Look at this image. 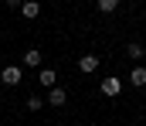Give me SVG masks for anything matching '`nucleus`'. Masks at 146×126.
I'll use <instances>...</instances> for the list:
<instances>
[{
  "label": "nucleus",
  "mask_w": 146,
  "mask_h": 126,
  "mask_svg": "<svg viewBox=\"0 0 146 126\" xmlns=\"http://www.w3.org/2000/svg\"><path fill=\"white\" fill-rule=\"evenodd\" d=\"M99 92H102V95H109V99H115V95L122 92V82H119L115 75H106V79H102V85H99Z\"/></svg>",
  "instance_id": "f257e3e1"
},
{
  "label": "nucleus",
  "mask_w": 146,
  "mask_h": 126,
  "mask_svg": "<svg viewBox=\"0 0 146 126\" xmlns=\"http://www.w3.org/2000/svg\"><path fill=\"white\" fill-rule=\"evenodd\" d=\"M21 75H24L21 65H3V68H0V82H3V85H17Z\"/></svg>",
  "instance_id": "f03ea898"
},
{
  "label": "nucleus",
  "mask_w": 146,
  "mask_h": 126,
  "mask_svg": "<svg viewBox=\"0 0 146 126\" xmlns=\"http://www.w3.org/2000/svg\"><path fill=\"white\" fill-rule=\"evenodd\" d=\"M65 102H68V92L65 89H58V85L48 89V106H65Z\"/></svg>",
  "instance_id": "7ed1b4c3"
},
{
  "label": "nucleus",
  "mask_w": 146,
  "mask_h": 126,
  "mask_svg": "<svg viewBox=\"0 0 146 126\" xmlns=\"http://www.w3.org/2000/svg\"><path fill=\"white\" fill-rule=\"evenodd\" d=\"M126 55H129V58H133V61L139 65V61L146 58V48H143L139 41H129V44H126Z\"/></svg>",
  "instance_id": "20e7f679"
},
{
  "label": "nucleus",
  "mask_w": 146,
  "mask_h": 126,
  "mask_svg": "<svg viewBox=\"0 0 146 126\" xmlns=\"http://www.w3.org/2000/svg\"><path fill=\"white\" fill-rule=\"evenodd\" d=\"M129 82L136 85V89H143V85H146V65H133V72H129Z\"/></svg>",
  "instance_id": "39448f33"
},
{
  "label": "nucleus",
  "mask_w": 146,
  "mask_h": 126,
  "mask_svg": "<svg viewBox=\"0 0 146 126\" xmlns=\"http://www.w3.org/2000/svg\"><path fill=\"white\" fill-rule=\"evenodd\" d=\"M78 68H82L85 75H92V72L99 68V58H95V55H82V58H78Z\"/></svg>",
  "instance_id": "423d86ee"
},
{
  "label": "nucleus",
  "mask_w": 146,
  "mask_h": 126,
  "mask_svg": "<svg viewBox=\"0 0 146 126\" xmlns=\"http://www.w3.org/2000/svg\"><path fill=\"white\" fill-rule=\"evenodd\" d=\"M37 14H41V3H34V0H24V3H21V17H27V21H34Z\"/></svg>",
  "instance_id": "0eeeda50"
},
{
  "label": "nucleus",
  "mask_w": 146,
  "mask_h": 126,
  "mask_svg": "<svg viewBox=\"0 0 146 126\" xmlns=\"http://www.w3.org/2000/svg\"><path fill=\"white\" fill-rule=\"evenodd\" d=\"M37 82L44 85V89H54V82H58V72H54V68H41V75H37Z\"/></svg>",
  "instance_id": "6e6552de"
},
{
  "label": "nucleus",
  "mask_w": 146,
  "mask_h": 126,
  "mask_svg": "<svg viewBox=\"0 0 146 126\" xmlns=\"http://www.w3.org/2000/svg\"><path fill=\"white\" fill-rule=\"evenodd\" d=\"M24 65H27V68H37V65H41V51H37V48H31V51L24 55Z\"/></svg>",
  "instance_id": "1a4fd4ad"
},
{
  "label": "nucleus",
  "mask_w": 146,
  "mask_h": 126,
  "mask_svg": "<svg viewBox=\"0 0 146 126\" xmlns=\"http://www.w3.org/2000/svg\"><path fill=\"white\" fill-rule=\"evenodd\" d=\"M95 7L102 14H112V10H119V0H95Z\"/></svg>",
  "instance_id": "9d476101"
},
{
  "label": "nucleus",
  "mask_w": 146,
  "mask_h": 126,
  "mask_svg": "<svg viewBox=\"0 0 146 126\" xmlns=\"http://www.w3.org/2000/svg\"><path fill=\"white\" fill-rule=\"evenodd\" d=\"M41 106H44V99H41V95H27V109H31V113H37Z\"/></svg>",
  "instance_id": "9b49d317"
},
{
  "label": "nucleus",
  "mask_w": 146,
  "mask_h": 126,
  "mask_svg": "<svg viewBox=\"0 0 146 126\" xmlns=\"http://www.w3.org/2000/svg\"><path fill=\"white\" fill-rule=\"evenodd\" d=\"M21 3H24V0H7V7H17V10H21Z\"/></svg>",
  "instance_id": "f8f14e48"
},
{
  "label": "nucleus",
  "mask_w": 146,
  "mask_h": 126,
  "mask_svg": "<svg viewBox=\"0 0 146 126\" xmlns=\"http://www.w3.org/2000/svg\"><path fill=\"white\" fill-rule=\"evenodd\" d=\"M34 3H41V0H34Z\"/></svg>",
  "instance_id": "ddd939ff"
}]
</instances>
